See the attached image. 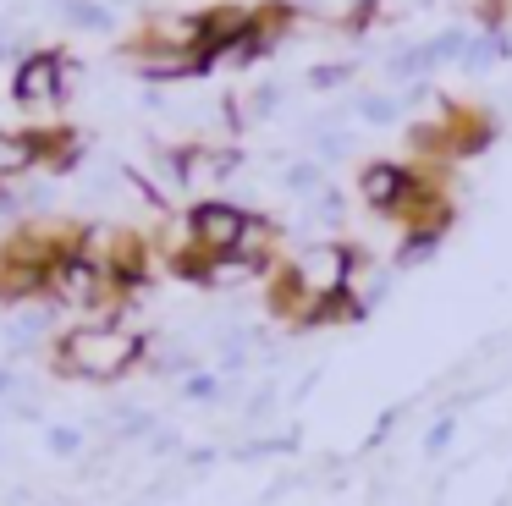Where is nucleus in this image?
Returning a JSON list of instances; mask_svg holds the SVG:
<instances>
[{"label": "nucleus", "instance_id": "nucleus-1", "mask_svg": "<svg viewBox=\"0 0 512 506\" xmlns=\"http://www.w3.org/2000/svg\"><path fill=\"white\" fill-rule=\"evenodd\" d=\"M149 352H155L149 330H133V325H122V319H89V325L56 336L50 369H56L61 380L111 385V380H127L138 363H149Z\"/></svg>", "mask_w": 512, "mask_h": 506}, {"label": "nucleus", "instance_id": "nucleus-2", "mask_svg": "<svg viewBox=\"0 0 512 506\" xmlns=\"http://www.w3.org/2000/svg\"><path fill=\"white\" fill-rule=\"evenodd\" d=\"M67 77H72V61L61 50H34L17 61L12 72V94L17 105L28 110H45V105H61V94H67Z\"/></svg>", "mask_w": 512, "mask_h": 506}, {"label": "nucleus", "instance_id": "nucleus-3", "mask_svg": "<svg viewBox=\"0 0 512 506\" xmlns=\"http://www.w3.org/2000/svg\"><path fill=\"white\" fill-rule=\"evenodd\" d=\"M243 226H248V209L232 204V198H199V204L188 209V231L210 259L232 253L237 242H243Z\"/></svg>", "mask_w": 512, "mask_h": 506}, {"label": "nucleus", "instance_id": "nucleus-4", "mask_svg": "<svg viewBox=\"0 0 512 506\" xmlns=\"http://www.w3.org/2000/svg\"><path fill=\"white\" fill-rule=\"evenodd\" d=\"M408 187H413V165H402V160H369L364 171H358V198H364V209H375V215L397 220Z\"/></svg>", "mask_w": 512, "mask_h": 506}, {"label": "nucleus", "instance_id": "nucleus-5", "mask_svg": "<svg viewBox=\"0 0 512 506\" xmlns=\"http://www.w3.org/2000/svg\"><path fill=\"white\" fill-rule=\"evenodd\" d=\"M133 44H149V50H204V11H155L138 28Z\"/></svg>", "mask_w": 512, "mask_h": 506}, {"label": "nucleus", "instance_id": "nucleus-6", "mask_svg": "<svg viewBox=\"0 0 512 506\" xmlns=\"http://www.w3.org/2000/svg\"><path fill=\"white\" fill-rule=\"evenodd\" d=\"M127 55H133V66L144 77H155V83H177V77H199L210 72V55L204 50H149V44H127Z\"/></svg>", "mask_w": 512, "mask_h": 506}, {"label": "nucleus", "instance_id": "nucleus-7", "mask_svg": "<svg viewBox=\"0 0 512 506\" xmlns=\"http://www.w3.org/2000/svg\"><path fill=\"white\" fill-rule=\"evenodd\" d=\"M39 165L34 132H0V176H23Z\"/></svg>", "mask_w": 512, "mask_h": 506}, {"label": "nucleus", "instance_id": "nucleus-8", "mask_svg": "<svg viewBox=\"0 0 512 506\" xmlns=\"http://www.w3.org/2000/svg\"><path fill=\"white\" fill-rule=\"evenodd\" d=\"M435 248H441V231H402V242H397V270H413V264H424V259H435Z\"/></svg>", "mask_w": 512, "mask_h": 506}, {"label": "nucleus", "instance_id": "nucleus-9", "mask_svg": "<svg viewBox=\"0 0 512 506\" xmlns=\"http://www.w3.org/2000/svg\"><path fill=\"white\" fill-rule=\"evenodd\" d=\"M67 17L78 22V28H111V11H105L100 0H67Z\"/></svg>", "mask_w": 512, "mask_h": 506}, {"label": "nucleus", "instance_id": "nucleus-10", "mask_svg": "<svg viewBox=\"0 0 512 506\" xmlns=\"http://www.w3.org/2000/svg\"><path fill=\"white\" fill-rule=\"evenodd\" d=\"M375 22H380V0H353L347 17H342V33H364V28H375Z\"/></svg>", "mask_w": 512, "mask_h": 506}, {"label": "nucleus", "instance_id": "nucleus-11", "mask_svg": "<svg viewBox=\"0 0 512 506\" xmlns=\"http://www.w3.org/2000/svg\"><path fill=\"white\" fill-rule=\"evenodd\" d=\"M182 396H193V402H215V396H221V380H215L210 369H193L188 380H182Z\"/></svg>", "mask_w": 512, "mask_h": 506}, {"label": "nucleus", "instance_id": "nucleus-12", "mask_svg": "<svg viewBox=\"0 0 512 506\" xmlns=\"http://www.w3.org/2000/svg\"><path fill=\"white\" fill-rule=\"evenodd\" d=\"M452 435H457V418H452V413H441V418L430 424V435H424V451H430V457H441Z\"/></svg>", "mask_w": 512, "mask_h": 506}, {"label": "nucleus", "instance_id": "nucleus-13", "mask_svg": "<svg viewBox=\"0 0 512 506\" xmlns=\"http://www.w3.org/2000/svg\"><path fill=\"white\" fill-rule=\"evenodd\" d=\"M347 77H353V66L331 61V66H314V72H309V88H336V83H347Z\"/></svg>", "mask_w": 512, "mask_h": 506}, {"label": "nucleus", "instance_id": "nucleus-14", "mask_svg": "<svg viewBox=\"0 0 512 506\" xmlns=\"http://www.w3.org/2000/svg\"><path fill=\"white\" fill-rule=\"evenodd\" d=\"M287 182L298 187V193H309V187H320V165H292Z\"/></svg>", "mask_w": 512, "mask_h": 506}, {"label": "nucleus", "instance_id": "nucleus-15", "mask_svg": "<svg viewBox=\"0 0 512 506\" xmlns=\"http://www.w3.org/2000/svg\"><path fill=\"white\" fill-rule=\"evenodd\" d=\"M78 446H83V435H78V429H50V451H61V457H72Z\"/></svg>", "mask_w": 512, "mask_h": 506}, {"label": "nucleus", "instance_id": "nucleus-16", "mask_svg": "<svg viewBox=\"0 0 512 506\" xmlns=\"http://www.w3.org/2000/svg\"><path fill=\"white\" fill-rule=\"evenodd\" d=\"M358 110H364V121H391V116H397V105H391V99H364Z\"/></svg>", "mask_w": 512, "mask_h": 506}, {"label": "nucleus", "instance_id": "nucleus-17", "mask_svg": "<svg viewBox=\"0 0 512 506\" xmlns=\"http://www.w3.org/2000/svg\"><path fill=\"white\" fill-rule=\"evenodd\" d=\"M6 391H12V374H6V369H0V396H6Z\"/></svg>", "mask_w": 512, "mask_h": 506}, {"label": "nucleus", "instance_id": "nucleus-18", "mask_svg": "<svg viewBox=\"0 0 512 506\" xmlns=\"http://www.w3.org/2000/svg\"><path fill=\"white\" fill-rule=\"evenodd\" d=\"M507 506H512V501H507Z\"/></svg>", "mask_w": 512, "mask_h": 506}]
</instances>
